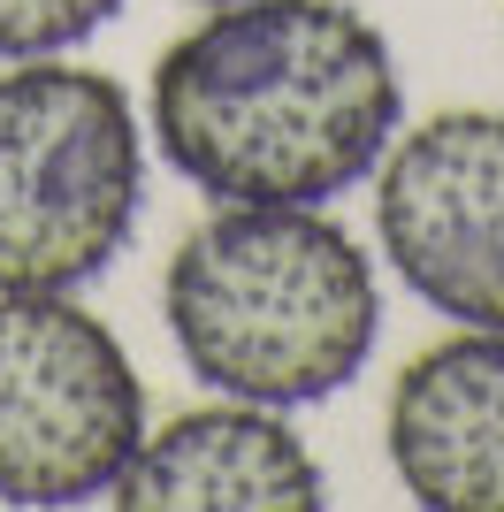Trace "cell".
I'll use <instances>...</instances> for the list:
<instances>
[{"mask_svg":"<svg viewBox=\"0 0 504 512\" xmlns=\"http://www.w3.org/2000/svg\"><path fill=\"white\" fill-rule=\"evenodd\" d=\"M390 467L428 512H504V329H466L398 367Z\"/></svg>","mask_w":504,"mask_h":512,"instance_id":"8992f818","label":"cell"},{"mask_svg":"<svg viewBox=\"0 0 504 512\" xmlns=\"http://www.w3.org/2000/svg\"><path fill=\"white\" fill-rule=\"evenodd\" d=\"M153 138L222 207H329L398 138V54L344 0H214L153 62Z\"/></svg>","mask_w":504,"mask_h":512,"instance_id":"6da1fadb","label":"cell"},{"mask_svg":"<svg viewBox=\"0 0 504 512\" xmlns=\"http://www.w3.org/2000/svg\"><path fill=\"white\" fill-rule=\"evenodd\" d=\"M115 505L130 512H314L329 505V474L283 406H222L176 413L168 428H146V444L130 451Z\"/></svg>","mask_w":504,"mask_h":512,"instance_id":"52a82bcc","label":"cell"},{"mask_svg":"<svg viewBox=\"0 0 504 512\" xmlns=\"http://www.w3.org/2000/svg\"><path fill=\"white\" fill-rule=\"evenodd\" d=\"M123 0H0V62H39L69 54L115 16Z\"/></svg>","mask_w":504,"mask_h":512,"instance_id":"ba28073f","label":"cell"},{"mask_svg":"<svg viewBox=\"0 0 504 512\" xmlns=\"http://www.w3.org/2000/svg\"><path fill=\"white\" fill-rule=\"evenodd\" d=\"M382 260L459 329H504V115L451 107L375 169Z\"/></svg>","mask_w":504,"mask_h":512,"instance_id":"5b68a950","label":"cell"},{"mask_svg":"<svg viewBox=\"0 0 504 512\" xmlns=\"http://www.w3.org/2000/svg\"><path fill=\"white\" fill-rule=\"evenodd\" d=\"M207 8H214V0H207Z\"/></svg>","mask_w":504,"mask_h":512,"instance_id":"9c48e42d","label":"cell"},{"mask_svg":"<svg viewBox=\"0 0 504 512\" xmlns=\"http://www.w3.org/2000/svg\"><path fill=\"white\" fill-rule=\"evenodd\" d=\"M161 314L199 383L252 406H314L382 337L375 260L321 207H222L176 245Z\"/></svg>","mask_w":504,"mask_h":512,"instance_id":"7a4b0ae2","label":"cell"},{"mask_svg":"<svg viewBox=\"0 0 504 512\" xmlns=\"http://www.w3.org/2000/svg\"><path fill=\"white\" fill-rule=\"evenodd\" d=\"M146 207V130L115 77L62 54L0 69V291H84Z\"/></svg>","mask_w":504,"mask_h":512,"instance_id":"3957f363","label":"cell"},{"mask_svg":"<svg viewBox=\"0 0 504 512\" xmlns=\"http://www.w3.org/2000/svg\"><path fill=\"white\" fill-rule=\"evenodd\" d=\"M146 383L69 291H0V505L115 497L146 444Z\"/></svg>","mask_w":504,"mask_h":512,"instance_id":"277c9868","label":"cell"}]
</instances>
